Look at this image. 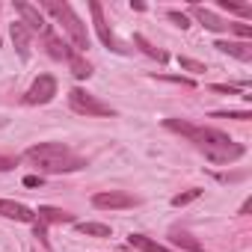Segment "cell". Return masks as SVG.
<instances>
[{
	"mask_svg": "<svg viewBox=\"0 0 252 252\" xmlns=\"http://www.w3.org/2000/svg\"><path fill=\"white\" fill-rule=\"evenodd\" d=\"M214 92H222V95H237L240 89H237V86H225V83H214Z\"/></svg>",
	"mask_w": 252,
	"mask_h": 252,
	"instance_id": "26",
	"label": "cell"
},
{
	"mask_svg": "<svg viewBox=\"0 0 252 252\" xmlns=\"http://www.w3.org/2000/svg\"><path fill=\"white\" fill-rule=\"evenodd\" d=\"M77 231L89 234V237H110L113 234L110 225H104V222H77Z\"/></svg>",
	"mask_w": 252,
	"mask_h": 252,
	"instance_id": "18",
	"label": "cell"
},
{
	"mask_svg": "<svg viewBox=\"0 0 252 252\" xmlns=\"http://www.w3.org/2000/svg\"><path fill=\"white\" fill-rule=\"evenodd\" d=\"M68 104H71L74 113H83V116H116V110L110 104H104L101 98H95L92 92H86L80 86H74L68 92Z\"/></svg>",
	"mask_w": 252,
	"mask_h": 252,
	"instance_id": "4",
	"label": "cell"
},
{
	"mask_svg": "<svg viewBox=\"0 0 252 252\" xmlns=\"http://www.w3.org/2000/svg\"><path fill=\"white\" fill-rule=\"evenodd\" d=\"M169 131H175V134H184L211 163H217V166H225V163H234V160H240L243 155H246V149L240 146V143H234L228 134H222V131H217V128H202V125H190V122H184V119H166L163 122Z\"/></svg>",
	"mask_w": 252,
	"mask_h": 252,
	"instance_id": "1",
	"label": "cell"
},
{
	"mask_svg": "<svg viewBox=\"0 0 252 252\" xmlns=\"http://www.w3.org/2000/svg\"><path fill=\"white\" fill-rule=\"evenodd\" d=\"M190 12H193V18H196L205 30H214V33H225V30H228V24H231V21L220 18L217 12H211V9L199 6V3H193V6H190Z\"/></svg>",
	"mask_w": 252,
	"mask_h": 252,
	"instance_id": "9",
	"label": "cell"
},
{
	"mask_svg": "<svg viewBox=\"0 0 252 252\" xmlns=\"http://www.w3.org/2000/svg\"><path fill=\"white\" fill-rule=\"evenodd\" d=\"M24 187H42V175H27L24 178Z\"/></svg>",
	"mask_w": 252,
	"mask_h": 252,
	"instance_id": "29",
	"label": "cell"
},
{
	"mask_svg": "<svg viewBox=\"0 0 252 252\" xmlns=\"http://www.w3.org/2000/svg\"><path fill=\"white\" fill-rule=\"evenodd\" d=\"M214 48L222 51V54H228V57H234V60H240V63L252 60V45L249 42H217Z\"/></svg>",
	"mask_w": 252,
	"mask_h": 252,
	"instance_id": "13",
	"label": "cell"
},
{
	"mask_svg": "<svg viewBox=\"0 0 252 252\" xmlns=\"http://www.w3.org/2000/svg\"><path fill=\"white\" fill-rule=\"evenodd\" d=\"M169 237H172L175 246H184V249H190V252H205V246H202L193 234H187V231H172Z\"/></svg>",
	"mask_w": 252,
	"mask_h": 252,
	"instance_id": "17",
	"label": "cell"
},
{
	"mask_svg": "<svg viewBox=\"0 0 252 252\" xmlns=\"http://www.w3.org/2000/svg\"><path fill=\"white\" fill-rule=\"evenodd\" d=\"M9 169H15V158L0 155V172H9Z\"/></svg>",
	"mask_w": 252,
	"mask_h": 252,
	"instance_id": "28",
	"label": "cell"
},
{
	"mask_svg": "<svg viewBox=\"0 0 252 252\" xmlns=\"http://www.w3.org/2000/svg\"><path fill=\"white\" fill-rule=\"evenodd\" d=\"M24 158H27L36 169H42V172H48V175L77 172V169L86 166V160H83L80 155H74V152H71L68 146H63V143H39V146H30V149L24 152Z\"/></svg>",
	"mask_w": 252,
	"mask_h": 252,
	"instance_id": "2",
	"label": "cell"
},
{
	"mask_svg": "<svg viewBox=\"0 0 252 252\" xmlns=\"http://www.w3.org/2000/svg\"><path fill=\"white\" fill-rule=\"evenodd\" d=\"M9 33H12L15 48H18V57L21 60H30V30L24 27V21H12L9 24Z\"/></svg>",
	"mask_w": 252,
	"mask_h": 252,
	"instance_id": "11",
	"label": "cell"
},
{
	"mask_svg": "<svg viewBox=\"0 0 252 252\" xmlns=\"http://www.w3.org/2000/svg\"><path fill=\"white\" fill-rule=\"evenodd\" d=\"M89 12H92L95 33H98V39L104 42V48H110V51H116V54H128V48H125V45L113 36V30H110V24H107V18H104V9H101L98 0H92V3H89Z\"/></svg>",
	"mask_w": 252,
	"mask_h": 252,
	"instance_id": "5",
	"label": "cell"
},
{
	"mask_svg": "<svg viewBox=\"0 0 252 252\" xmlns=\"http://www.w3.org/2000/svg\"><path fill=\"white\" fill-rule=\"evenodd\" d=\"M36 237L42 240V246H45V249H51V240H48V231H45V225H42V222L36 225Z\"/></svg>",
	"mask_w": 252,
	"mask_h": 252,
	"instance_id": "27",
	"label": "cell"
},
{
	"mask_svg": "<svg viewBox=\"0 0 252 252\" xmlns=\"http://www.w3.org/2000/svg\"><path fill=\"white\" fill-rule=\"evenodd\" d=\"M169 21H172L175 27H181V30H187V27H190V18H187L184 12H178V9H169Z\"/></svg>",
	"mask_w": 252,
	"mask_h": 252,
	"instance_id": "22",
	"label": "cell"
},
{
	"mask_svg": "<svg viewBox=\"0 0 252 252\" xmlns=\"http://www.w3.org/2000/svg\"><path fill=\"white\" fill-rule=\"evenodd\" d=\"M220 6L234 12V15H243V18H252V6H243V3H228V0H220Z\"/></svg>",
	"mask_w": 252,
	"mask_h": 252,
	"instance_id": "21",
	"label": "cell"
},
{
	"mask_svg": "<svg viewBox=\"0 0 252 252\" xmlns=\"http://www.w3.org/2000/svg\"><path fill=\"white\" fill-rule=\"evenodd\" d=\"M68 65H71V74H74V77H80V80L92 74V65H89L80 54H71V57H68Z\"/></svg>",
	"mask_w": 252,
	"mask_h": 252,
	"instance_id": "19",
	"label": "cell"
},
{
	"mask_svg": "<svg viewBox=\"0 0 252 252\" xmlns=\"http://www.w3.org/2000/svg\"><path fill=\"white\" fill-rule=\"evenodd\" d=\"M42 36H45V48H48V54H51L54 60H65V63H68V57H71L74 51H71V48H68V45H65L54 30H45Z\"/></svg>",
	"mask_w": 252,
	"mask_h": 252,
	"instance_id": "12",
	"label": "cell"
},
{
	"mask_svg": "<svg viewBox=\"0 0 252 252\" xmlns=\"http://www.w3.org/2000/svg\"><path fill=\"white\" fill-rule=\"evenodd\" d=\"M134 45H137V48H140L143 54H149L152 60H158V63H166V60H169V57H166V54H163L160 48H155V45H152V42H149L146 36H140V33L134 36Z\"/></svg>",
	"mask_w": 252,
	"mask_h": 252,
	"instance_id": "16",
	"label": "cell"
},
{
	"mask_svg": "<svg viewBox=\"0 0 252 252\" xmlns=\"http://www.w3.org/2000/svg\"><path fill=\"white\" fill-rule=\"evenodd\" d=\"M92 205L95 208H137L140 199L131 196V193H122V190H104V193H95L92 196Z\"/></svg>",
	"mask_w": 252,
	"mask_h": 252,
	"instance_id": "7",
	"label": "cell"
},
{
	"mask_svg": "<svg viewBox=\"0 0 252 252\" xmlns=\"http://www.w3.org/2000/svg\"><path fill=\"white\" fill-rule=\"evenodd\" d=\"M39 6H42L45 12H51V15L63 24V30H65L68 39H71L74 54H86V51H89V33H86V24L77 18V12L71 9V3H60V0H42Z\"/></svg>",
	"mask_w": 252,
	"mask_h": 252,
	"instance_id": "3",
	"label": "cell"
},
{
	"mask_svg": "<svg viewBox=\"0 0 252 252\" xmlns=\"http://www.w3.org/2000/svg\"><path fill=\"white\" fill-rule=\"evenodd\" d=\"M3 125H6V119H0V128H3Z\"/></svg>",
	"mask_w": 252,
	"mask_h": 252,
	"instance_id": "31",
	"label": "cell"
},
{
	"mask_svg": "<svg viewBox=\"0 0 252 252\" xmlns=\"http://www.w3.org/2000/svg\"><path fill=\"white\" fill-rule=\"evenodd\" d=\"M181 68H187V71H205V65L202 63H196V60H187V57H181Z\"/></svg>",
	"mask_w": 252,
	"mask_h": 252,
	"instance_id": "25",
	"label": "cell"
},
{
	"mask_svg": "<svg viewBox=\"0 0 252 252\" xmlns=\"http://www.w3.org/2000/svg\"><path fill=\"white\" fill-rule=\"evenodd\" d=\"M128 243H131V246H137L140 252H172V249L160 246L158 240H152V237H146V234H131V237H128Z\"/></svg>",
	"mask_w": 252,
	"mask_h": 252,
	"instance_id": "15",
	"label": "cell"
},
{
	"mask_svg": "<svg viewBox=\"0 0 252 252\" xmlns=\"http://www.w3.org/2000/svg\"><path fill=\"white\" fill-rule=\"evenodd\" d=\"M54 95H57V80H54L51 74H39V77L33 80V86L27 89L24 104H48Z\"/></svg>",
	"mask_w": 252,
	"mask_h": 252,
	"instance_id": "6",
	"label": "cell"
},
{
	"mask_svg": "<svg viewBox=\"0 0 252 252\" xmlns=\"http://www.w3.org/2000/svg\"><path fill=\"white\" fill-rule=\"evenodd\" d=\"M249 211H252V199H246V202L240 205V214H249Z\"/></svg>",
	"mask_w": 252,
	"mask_h": 252,
	"instance_id": "30",
	"label": "cell"
},
{
	"mask_svg": "<svg viewBox=\"0 0 252 252\" xmlns=\"http://www.w3.org/2000/svg\"><path fill=\"white\" fill-rule=\"evenodd\" d=\"M15 9L21 12V18H24V27L30 30V33H45V30H51V24L45 21V15L39 12V6H33V3H24V0H18L15 3Z\"/></svg>",
	"mask_w": 252,
	"mask_h": 252,
	"instance_id": "8",
	"label": "cell"
},
{
	"mask_svg": "<svg viewBox=\"0 0 252 252\" xmlns=\"http://www.w3.org/2000/svg\"><path fill=\"white\" fill-rule=\"evenodd\" d=\"M0 217L15 220V222H36V211H30L21 202H12V199H0Z\"/></svg>",
	"mask_w": 252,
	"mask_h": 252,
	"instance_id": "10",
	"label": "cell"
},
{
	"mask_svg": "<svg viewBox=\"0 0 252 252\" xmlns=\"http://www.w3.org/2000/svg\"><path fill=\"white\" fill-rule=\"evenodd\" d=\"M36 214H39V222H42V225H48V222H60V225H63V222H74V214L60 211V208H51V205H42Z\"/></svg>",
	"mask_w": 252,
	"mask_h": 252,
	"instance_id": "14",
	"label": "cell"
},
{
	"mask_svg": "<svg viewBox=\"0 0 252 252\" xmlns=\"http://www.w3.org/2000/svg\"><path fill=\"white\" fill-rule=\"evenodd\" d=\"M228 30H234L240 39H252V27L249 24H228Z\"/></svg>",
	"mask_w": 252,
	"mask_h": 252,
	"instance_id": "24",
	"label": "cell"
},
{
	"mask_svg": "<svg viewBox=\"0 0 252 252\" xmlns=\"http://www.w3.org/2000/svg\"><path fill=\"white\" fill-rule=\"evenodd\" d=\"M214 119H240V122H246V119H252V113H246V110H231V113H211Z\"/></svg>",
	"mask_w": 252,
	"mask_h": 252,
	"instance_id": "23",
	"label": "cell"
},
{
	"mask_svg": "<svg viewBox=\"0 0 252 252\" xmlns=\"http://www.w3.org/2000/svg\"><path fill=\"white\" fill-rule=\"evenodd\" d=\"M199 196H202V190H187V193H178V196H172V208H184V205L196 202Z\"/></svg>",
	"mask_w": 252,
	"mask_h": 252,
	"instance_id": "20",
	"label": "cell"
}]
</instances>
